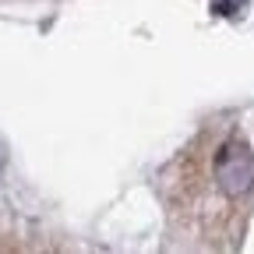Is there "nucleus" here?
Here are the masks:
<instances>
[{"mask_svg":"<svg viewBox=\"0 0 254 254\" xmlns=\"http://www.w3.org/2000/svg\"><path fill=\"white\" fill-rule=\"evenodd\" d=\"M215 184L226 198H240L254 184V155L251 145L244 138H230L222 141L219 155H215Z\"/></svg>","mask_w":254,"mask_h":254,"instance_id":"nucleus-1","label":"nucleus"},{"mask_svg":"<svg viewBox=\"0 0 254 254\" xmlns=\"http://www.w3.org/2000/svg\"><path fill=\"white\" fill-rule=\"evenodd\" d=\"M7 163V152H4V141H0V166Z\"/></svg>","mask_w":254,"mask_h":254,"instance_id":"nucleus-2","label":"nucleus"}]
</instances>
